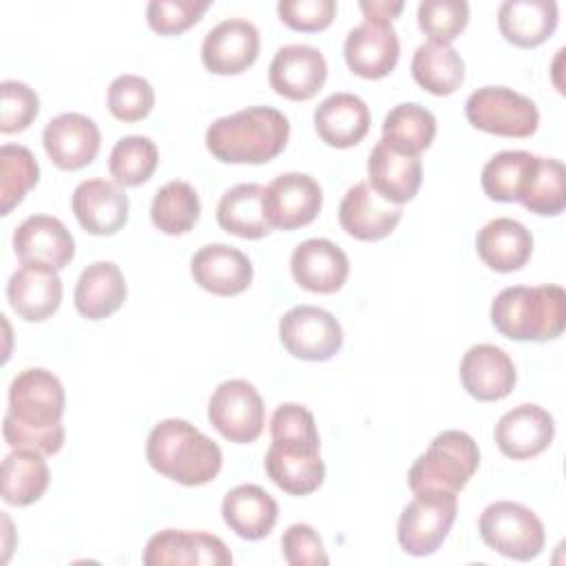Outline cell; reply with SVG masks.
<instances>
[{"label": "cell", "instance_id": "7c38bea8", "mask_svg": "<svg viewBox=\"0 0 566 566\" xmlns=\"http://www.w3.org/2000/svg\"><path fill=\"white\" fill-rule=\"evenodd\" d=\"M321 206L323 190L305 172H283L265 188V214L272 228H303L316 219Z\"/></svg>", "mask_w": 566, "mask_h": 566}, {"label": "cell", "instance_id": "d590c367", "mask_svg": "<svg viewBox=\"0 0 566 566\" xmlns=\"http://www.w3.org/2000/svg\"><path fill=\"white\" fill-rule=\"evenodd\" d=\"M537 166V155L502 150L482 168V188L493 201H522Z\"/></svg>", "mask_w": 566, "mask_h": 566}, {"label": "cell", "instance_id": "7402d4cb", "mask_svg": "<svg viewBox=\"0 0 566 566\" xmlns=\"http://www.w3.org/2000/svg\"><path fill=\"white\" fill-rule=\"evenodd\" d=\"M555 436L553 416L539 405H517L495 424L497 449L513 460H528L548 449Z\"/></svg>", "mask_w": 566, "mask_h": 566}, {"label": "cell", "instance_id": "9a60e30c", "mask_svg": "<svg viewBox=\"0 0 566 566\" xmlns=\"http://www.w3.org/2000/svg\"><path fill=\"white\" fill-rule=\"evenodd\" d=\"M13 252L22 265L62 270L75 254V241L57 217L31 214L13 232Z\"/></svg>", "mask_w": 566, "mask_h": 566}, {"label": "cell", "instance_id": "8d00e7d4", "mask_svg": "<svg viewBox=\"0 0 566 566\" xmlns=\"http://www.w3.org/2000/svg\"><path fill=\"white\" fill-rule=\"evenodd\" d=\"M201 212L197 190L181 179L164 184L150 203V221L164 234L177 237L192 230Z\"/></svg>", "mask_w": 566, "mask_h": 566}, {"label": "cell", "instance_id": "ba28073f", "mask_svg": "<svg viewBox=\"0 0 566 566\" xmlns=\"http://www.w3.org/2000/svg\"><path fill=\"white\" fill-rule=\"evenodd\" d=\"M402 509L398 520V544L405 553L413 557L431 555L447 539L455 513V493L422 491Z\"/></svg>", "mask_w": 566, "mask_h": 566}, {"label": "cell", "instance_id": "1f68e13d", "mask_svg": "<svg viewBox=\"0 0 566 566\" xmlns=\"http://www.w3.org/2000/svg\"><path fill=\"white\" fill-rule=\"evenodd\" d=\"M2 500L13 506L38 502L51 480L49 464L42 453L31 449H13L2 460Z\"/></svg>", "mask_w": 566, "mask_h": 566}, {"label": "cell", "instance_id": "f546056e", "mask_svg": "<svg viewBox=\"0 0 566 566\" xmlns=\"http://www.w3.org/2000/svg\"><path fill=\"white\" fill-rule=\"evenodd\" d=\"M559 20L555 0H506L497 11V27L502 35L522 49L546 42Z\"/></svg>", "mask_w": 566, "mask_h": 566}, {"label": "cell", "instance_id": "74e56055", "mask_svg": "<svg viewBox=\"0 0 566 566\" xmlns=\"http://www.w3.org/2000/svg\"><path fill=\"white\" fill-rule=\"evenodd\" d=\"M159 164V150L150 137L126 135L108 157V172L119 186H139L148 181Z\"/></svg>", "mask_w": 566, "mask_h": 566}, {"label": "cell", "instance_id": "2e32d148", "mask_svg": "<svg viewBox=\"0 0 566 566\" xmlns=\"http://www.w3.org/2000/svg\"><path fill=\"white\" fill-rule=\"evenodd\" d=\"M146 566H179V564H212L228 566L232 555L223 539L201 531L166 528L155 533L144 548Z\"/></svg>", "mask_w": 566, "mask_h": 566}, {"label": "cell", "instance_id": "ffe728a7", "mask_svg": "<svg viewBox=\"0 0 566 566\" xmlns=\"http://www.w3.org/2000/svg\"><path fill=\"white\" fill-rule=\"evenodd\" d=\"M460 380L467 394L475 400H502L515 387V365L502 347L480 343L469 347L462 356Z\"/></svg>", "mask_w": 566, "mask_h": 566}, {"label": "cell", "instance_id": "4316f807", "mask_svg": "<svg viewBox=\"0 0 566 566\" xmlns=\"http://www.w3.org/2000/svg\"><path fill=\"white\" fill-rule=\"evenodd\" d=\"M475 250L491 270L515 272L531 259L533 237L524 223L509 217H497L478 230Z\"/></svg>", "mask_w": 566, "mask_h": 566}, {"label": "cell", "instance_id": "484cf974", "mask_svg": "<svg viewBox=\"0 0 566 566\" xmlns=\"http://www.w3.org/2000/svg\"><path fill=\"white\" fill-rule=\"evenodd\" d=\"M369 124V108L354 93H332L314 111V128L318 137L334 148L356 146L367 135Z\"/></svg>", "mask_w": 566, "mask_h": 566}, {"label": "cell", "instance_id": "9c48e42d", "mask_svg": "<svg viewBox=\"0 0 566 566\" xmlns=\"http://www.w3.org/2000/svg\"><path fill=\"white\" fill-rule=\"evenodd\" d=\"M208 420L230 442H254L265 424L263 398L243 378L226 380L208 400Z\"/></svg>", "mask_w": 566, "mask_h": 566}, {"label": "cell", "instance_id": "d4e9b609", "mask_svg": "<svg viewBox=\"0 0 566 566\" xmlns=\"http://www.w3.org/2000/svg\"><path fill=\"white\" fill-rule=\"evenodd\" d=\"M369 186L387 201L402 206L411 201L422 181V164L416 155H405L378 142L367 159Z\"/></svg>", "mask_w": 566, "mask_h": 566}, {"label": "cell", "instance_id": "60d3db41", "mask_svg": "<svg viewBox=\"0 0 566 566\" xmlns=\"http://www.w3.org/2000/svg\"><path fill=\"white\" fill-rule=\"evenodd\" d=\"M270 436L272 444L301 451V453H318L321 440L314 413L296 402H283L270 418Z\"/></svg>", "mask_w": 566, "mask_h": 566}, {"label": "cell", "instance_id": "f1b7e54d", "mask_svg": "<svg viewBox=\"0 0 566 566\" xmlns=\"http://www.w3.org/2000/svg\"><path fill=\"white\" fill-rule=\"evenodd\" d=\"M75 310L88 318L99 321L111 316L126 301V279L113 261H95L82 270L75 292Z\"/></svg>", "mask_w": 566, "mask_h": 566}, {"label": "cell", "instance_id": "cb8c5ba5", "mask_svg": "<svg viewBox=\"0 0 566 566\" xmlns=\"http://www.w3.org/2000/svg\"><path fill=\"white\" fill-rule=\"evenodd\" d=\"M7 298L20 318L46 321L62 303V279L53 268L22 265L7 283Z\"/></svg>", "mask_w": 566, "mask_h": 566}, {"label": "cell", "instance_id": "d6a6232c", "mask_svg": "<svg viewBox=\"0 0 566 566\" xmlns=\"http://www.w3.org/2000/svg\"><path fill=\"white\" fill-rule=\"evenodd\" d=\"M413 80L431 95H451L464 82V62L447 42H422L411 60Z\"/></svg>", "mask_w": 566, "mask_h": 566}, {"label": "cell", "instance_id": "b9f144b4", "mask_svg": "<svg viewBox=\"0 0 566 566\" xmlns=\"http://www.w3.org/2000/svg\"><path fill=\"white\" fill-rule=\"evenodd\" d=\"M108 111L119 122H139L155 106V91L142 75H119L108 86Z\"/></svg>", "mask_w": 566, "mask_h": 566}, {"label": "cell", "instance_id": "7dc6e473", "mask_svg": "<svg viewBox=\"0 0 566 566\" xmlns=\"http://www.w3.org/2000/svg\"><path fill=\"white\" fill-rule=\"evenodd\" d=\"M281 22L294 31H323L336 13L334 0H281L276 4Z\"/></svg>", "mask_w": 566, "mask_h": 566}, {"label": "cell", "instance_id": "ee69618b", "mask_svg": "<svg viewBox=\"0 0 566 566\" xmlns=\"http://www.w3.org/2000/svg\"><path fill=\"white\" fill-rule=\"evenodd\" d=\"M210 0H150L146 7L148 27L159 35H175L201 20Z\"/></svg>", "mask_w": 566, "mask_h": 566}, {"label": "cell", "instance_id": "e575fe53", "mask_svg": "<svg viewBox=\"0 0 566 566\" xmlns=\"http://www.w3.org/2000/svg\"><path fill=\"white\" fill-rule=\"evenodd\" d=\"M263 464L270 480L290 495L314 493L325 478V464L321 460V453L287 451L270 444Z\"/></svg>", "mask_w": 566, "mask_h": 566}, {"label": "cell", "instance_id": "5b68a950", "mask_svg": "<svg viewBox=\"0 0 566 566\" xmlns=\"http://www.w3.org/2000/svg\"><path fill=\"white\" fill-rule=\"evenodd\" d=\"M480 464L475 440L467 431L449 429L438 433L429 449L411 464L407 482L413 493H455L467 486Z\"/></svg>", "mask_w": 566, "mask_h": 566}, {"label": "cell", "instance_id": "30bf717a", "mask_svg": "<svg viewBox=\"0 0 566 566\" xmlns=\"http://www.w3.org/2000/svg\"><path fill=\"white\" fill-rule=\"evenodd\" d=\"M283 347L301 360H329L343 347V327L336 316L316 305H296L279 323Z\"/></svg>", "mask_w": 566, "mask_h": 566}, {"label": "cell", "instance_id": "6da1fadb", "mask_svg": "<svg viewBox=\"0 0 566 566\" xmlns=\"http://www.w3.org/2000/svg\"><path fill=\"white\" fill-rule=\"evenodd\" d=\"M64 387L42 367L20 371L9 385V409L2 433L11 449L53 455L64 444Z\"/></svg>", "mask_w": 566, "mask_h": 566}, {"label": "cell", "instance_id": "c3c4849f", "mask_svg": "<svg viewBox=\"0 0 566 566\" xmlns=\"http://www.w3.org/2000/svg\"><path fill=\"white\" fill-rule=\"evenodd\" d=\"M358 7H360V11L365 13V18H371V20H389V22H391V18H396V15L402 11L405 2H400V0H396V2L371 0V2H360Z\"/></svg>", "mask_w": 566, "mask_h": 566}, {"label": "cell", "instance_id": "3957f363", "mask_svg": "<svg viewBox=\"0 0 566 566\" xmlns=\"http://www.w3.org/2000/svg\"><path fill=\"white\" fill-rule=\"evenodd\" d=\"M146 460L164 478L184 486H201L221 471V449L181 418L157 422L146 440Z\"/></svg>", "mask_w": 566, "mask_h": 566}, {"label": "cell", "instance_id": "5bb4252c", "mask_svg": "<svg viewBox=\"0 0 566 566\" xmlns=\"http://www.w3.org/2000/svg\"><path fill=\"white\" fill-rule=\"evenodd\" d=\"M268 77L274 93L294 102H305L323 88L327 80V62L316 46L285 44L274 53Z\"/></svg>", "mask_w": 566, "mask_h": 566}, {"label": "cell", "instance_id": "4dcf8cb0", "mask_svg": "<svg viewBox=\"0 0 566 566\" xmlns=\"http://www.w3.org/2000/svg\"><path fill=\"white\" fill-rule=\"evenodd\" d=\"M219 226L241 239H261L272 232L265 214V186L237 184L217 203Z\"/></svg>", "mask_w": 566, "mask_h": 566}, {"label": "cell", "instance_id": "d6986e66", "mask_svg": "<svg viewBox=\"0 0 566 566\" xmlns=\"http://www.w3.org/2000/svg\"><path fill=\"white\" fill-rule=\"evenodd\" d=\"M71 206L80 226L97 237H111L128 221V195L115 181L86 179L77 184Z\"/></svg>", "mask_w": 566, "mask_h": 566}, {"label": "cell", "instance_id": "e0dca14e", "mask_svg": "<svg viewBox=\"0 0 566 566\" xmlns=\"http://www.w3.org/2000/svg\"><path fill=\"white\" fill-rule=\"evenodd\" d=\"M42 144L51 161L62 170H80L99 153V128L82 113H62L46 122Z\"/></svg>", "mask_w": 566, "mask_h": 566}, {"label": "cell", "instance_id": "bcb514c9", "mask_svg": "<svg viewBox=\"0 0 566 566\" xmlns=\"http://www.w3.org/2000/svg\"><path fill=\"white\" fill-rule=\"evenodd\" d=\"M283 557L290 566H325L329 557L323 548L321 535L310 524H292L281 537Z\"/></svg>", "mask_w": 566, "mask_h": 566}, {"label": "cell", "instance_id": "4fadbf2b", "mask_svg": "<svg viewBox=\"0 0 566 566\" xmlns=\"http://www.w3.org/2000/svg\"><path fill=\"white\" fill-rule=\"evenodd\" d=\"M261 38L256 27L243 18H228L212 27L201 44V62L210 73L237 75L259 57Z\"/></svg>", "mask_w": 566, "mask_h": 566}, {"label": "cell", "instance_id": "f6af8a7d", "mask_svg": "<svg viewBox=\"0 0 566 566\" xmlns=\"http://www.w3.org/2000/svg\"><path fill=\"white\" fill-rule=\"evenodd\" d=\"M40 113L38 93L18 80H4L0 84V130L20 133L31 126Z\"/></svg>", "mask_w": 566, "mask_h": 566}, {"label": "cell", "instance_id": "8fae6325", "mask_svg": "<svg viewBox=\"0 0 566 566\" xmlns=\"http://www.w3.org/2000/svg\"><path fill=\"white\" fill-rule=\"evenodd\" d=\"M400 57V42L389 20L365 18L345 38V62L352 73L365 80L389 75Z\"/></svg>", "mask_w": 566, "mask_h": 566}, {"label": "cell", "instance_id": "7bdbcfd3", "mask_svg": "<svg viewBox=\"0 0 566 566\" xmlns=\"http://www.w3.org/2000/svg\"><path fill=\"white\" fill-rule=\"evenodd\" d=\"M469 22V4L464 0H422L418 4V27L433 42H451Z\"/></svg>", "mask_w": 566, "mask_h": 566}, {"label": "cell", "instance_id": "603a6c76", "mask_svg": "<svg viewBox=\"0 0 566 566\" xmlns=\"http://www.w3.org/2000/svg\"><path fill=\"white\" fill-rule=\"evenodd\" d=\"M190 272L199 287L217 296L245 292L254 274L250 259L228 243H210L197 250L190 261Z\"/></svg>", "mask_w": 566, "mask_h": 566}, {"label": "cell", "instance_id": "f35d334b", "mask_svg": "<svg viewBox=\"0 0 566 566\" xmlns=\"http://www.w3.org/2000/svg\"><path fill=\"white\" fill-rule=\"evenodd\" d=\"M40 166L33 153L20 144H4L0 148V201L2 214H9L24 195L38 184Z\"/></svg>", "mask_w": 566, "mask_h": 566}, {"label": "cell", "instance_id": "277c9868", "mask_svg": "<svg viewBox=\"0 0 566 566\" xmlns=\"http://www.w3.org/2000/svg\"><path fill=\"white\" fill-rule=\"evenodd\" d=\"M566 292L559 285L504 287L491 303L493 327L511 340H553L564 332Z\"/></svg>", "mask_w": 566, "mask_h": 566}, {"label": "cell", "instance_id": "ac0fdd59", "mask_svg": "<svg viewBox=\"0 0 566 566\" xmlns=\"http://www.w3.org/2000/svg\"><path fill=\"white\" fill-rule=\"evenodd\" d=\"M400 217L402 208L382 199L367 181L354 184L338 206L340 228L360 241L385 239L394 232Z\"/></svg>", "mask_w": 566, "mask_h": 566}, {"label": "cell", "instance_id": "8992f818", "mask_svg": "<svg viewBox=\"0 0 566 566\" xmlns=\"http://www.w3.org/2000/svg\"><path fill=\"white\" fill-rule=\"evenodd\" d=\"M480 537L504 557L531 562L544 551L546 533L542 520L524 504L500 500L480 515Z\"/></svg>", "mask_w": 566, "mask_h": 566}, {"label": "cell", "instance_id": "836d02e7", "mask_svg": "<svg viewBox=\"0 0 566 566\" xmlns=\"http://www.w3.org/2000/svg\"><path fill=\"white\" fill-rule=\"evenodd\" d=\"M436 137V117L429 108L416 102L394 106L382 119L380 142L389 148L420 157Z\"/></svg>", "mask_w": 566, "mask_h": 566}, {"label": "cell", "instance_id": "ab89813d", "mask_svg": "<svg viewBox=\"0 0 566 566\" xmlns=\"http://www.w3.org/2000/svg\"><path fill=\"white\" fill-rule=\"evenodd\" d=\"M566 170L559 159L537 157L535 172L520 203L539 217H557L566 208Z\"/></svg>", "mask_w": 566, "mask_h": 566}, {"label": "cell", "instance_id": "52a82bcc", "mask_svg": "<svg viewBox=\"0 0 566 566\" xmlns=\"http://www.w3.org/2000/svg\"><path fill=\"white\" fill-rule=\"evenodd\" d=\"M471 126L500 137H531L539 126L535 102L506 86H482L464 104Z\"/></svg>", "mask_w": 566, "mask_h": 566}, {"label": "cell", "instance_id": "44dd1931", "mask_svg": "<svg viewBox=\"0 0 566 566\" xmlns=\"http://www.w3.org/2000/svg\"><path fill=\"white\" fill-rule=\"evenodd\" d=\"M290 270L303 290L334 294L347 281L349 259L329 239H307L294 248Z\"/></svg>", "mask_w": 566, "mask_h": 566}, {"label": "cell", "instance_id": "7a4b0ae2", "mask_svg": "<svg viewBox=\"0 0 566 566\" xmlns=\"http://www.w3.org/2000/svg\"><path fill=\"white\" fill-rule=\"evenodd\" d=\"M290 139L287 117L272 106H248L214 119L206 130L210 155L223 164H265Z\"/></svg>", "mask_w": 566, "mask_h": 566}, {"label": "cell", "instance_id": "83f0119b", "mask_svg": "<svg viewBox=\"0 0 566 566\" xmlns=\"http://www.w3.org/2000/svg\"><path fill=\"white\" fill-rule=\"evenodd\" d=\"M223 522L243 539H263L276 524L279 504L259 484H239L221 502Z\"/></svg>", "mask_w": 566, "mask_h": 566}]
</instances>
